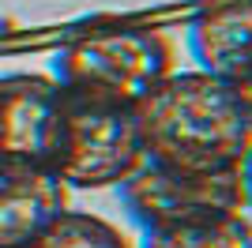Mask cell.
<instances>
[{
  "instance_id": "1",
  "label": "cell",
  "mask_w": 252,
  "mask_h": 248,
  "mask_svg": "<svg viewBox=\"0 0 252 248\" xmlns=\"http://www.w3.org/2000/svg\"><path fill=\"white\" fill-rule=\"evenodd\" d=\"M143 151L181 173H241L252 121L226 79L192 68L173 72L136 105Z\"/></svg>"
},
{
  "instance_id": "2",
  "label": "cell",
  "mask_w": 252,
  "mask_h": 248,
  "mask_svg": "<svg viewBox=\"0 0 252 248\" xmlns=\"http://www.w3.org/2000/svg\"><path fill=\"white\" fill-rule=\"evenodd\" d=\"M173 68V41L151 27H105L79 34L53 57V79L64 91L128 109H136Z\"/></svg>"
},
{
  "instance_id": "3",
  "label": "cell",
  "mask_w": 252,
  "mask_h": 248,
  "mask_svg": "<svg viewBox=\"0 0 252 248\" xmlns=\"http://www.w3.org/2000/svg\"><path fill=\"white\" fill-rule=\"evenodd\" d=\"M143 158L136 109L64 91V128L53 173L68 188H117Z\"/></svg>"
},
{
  "instance_id": "4",
  "label": "cell",
  "mask_w": 252,
  "mask_h": 248,
  "mask_svg": "<svg viewBox=\"0 0 252 248\" xmlns=\"http://www.w3.org/2000/svg\"><path fill=\"white\" fill-rule=\"evenodd\" d=\"M117 196L139 233L189 218L249 211L241 173H181L151 158H143L136 173L117 185Z\"/></svg>"
},
{
  "instance_id": "5",
  "label": "cell",
  "mask_w": 252,
  "mask_h": 248,
  "mask_svg": "<svg viewBox=\"0 0 252 248\" xmlns=\"http://www.w3.org/2000/svg\"><path fill=\"white\" fill-rule=\"evenodd\" d=\"M64 128V87L53 75H0V162L53 169Z\"/></svg>"
},
{
  "instance_id": "6",
  "label": "cell",
  "mask_w": 252,
  "mask_h": 248,
  "mask_svg": "<svg viewBox=\"0 0 252 248\" xmlns=\"http://www.w3.org/2000/svg\"><path fill=\"white\" fill-rule=\"evenodd\" d=\"M68 192L45 165L0 162V248H27L68 211Z\"/></svg>"
},
{
  "instance_id": "7",
  "label": "cell",
  "mask_w": 252,
  "mask_h": 248,
  "mask_svg": "<svg viewBox=\"0 0 252 248\" xmlns=\"http://www.w3.org/2000/svg\"><path fill=\"white\" fill-rule=\"evenodd\" d=\"M189 53L196 68L237 79L252 68V0H200L189 23Z\"/></svg>"
},
{
  "instance_id": "8",
  "label": "cell",
  "mask_w": 252,
  "mask_h": 248,
  "mask_svg": "<svg viewBox=\"0 0 252 248\" xmlns=\"http://www.w3.org/2000/svg\"><path fill=\"white\" fill-rule=\"evenodd\" d=\"M139 248H252V218L249 211L189 218L162 229H147Z\"/></svg>"
},
{
  "instance_id": "9",
  "label": "cell",
  "mask_w": 252,
  "mask_h": 248,
  "mask_svg": "<svg viewBox=\"0 0 252 248\" xmlns=\"http://www.w3.org/2000/svg\"><path fill=\"white\" fill-rule=\"evenodd\" d=\"M27 248H136L113 226L109 218L94 215V211H64L53 226H45Z\"/></svg>"
},
{
  "instance_id": "10",
  "label": "cell",
  "mask_w": 252,
  "mask_h": 248,
  "mask_svg": "<svg viewBox=\"0 0 252 248\" xmlns=\"http://www.w3.org/2000/svg\"><path fill=\"white\" fill-rule=\"evenodd\" d=\"M230 87H233L237 102L245 105V113H249V121H252V68H249V72H241L237 79H230Z\"/></svg>"
},
{
  "instance_id": "11",
  "label": "cell",
  "mask_w": 252,
  "mask_h": 248,
  "mask_svg": "<svg viewBox=\"0 0 252 248\" xmlns=\"http://www.w3.org/2000/svg\"><path fill=\"white\" fill-rule=\"evenodd\" d=\"M241 177H245V199H249V211H252V151H249V158H245Z\"/></svg>"
}]
</instances>
